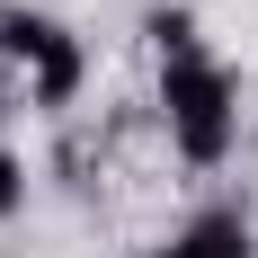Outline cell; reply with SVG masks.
<instances>
[{
  "mask_svg": "<svg viewBox=\"0 0 258 258\" xmlns=\"http://www.w3.org/2000/svg\"><path fill=\"white\" fill-rule=\"evenodd\" d=\"M240 53L214 36L196 9H152L143 18V116L169 143L178 178H214L240 152Z\"/></svg>",
  "mask_w": 258,
  "mask_h": 258,
  "instance_id": "6da1fadb",
  "label": "cell"
},
{
  "mask_svg": "<svg viewBox=\"0 0 258 258\" xmlns=\"http://www.w3.org/2000/svg\"><path fill=\"white\" fill-rule=\"evenodd\" d=\"M89 98V45L72 18H53L36 0H0V143L27 125H53Z\"/></svg>",
  "mask_w": 258,
  "mask_h": 258,
  "instance_id": "7a4b0ae2",
  "label": "cell"
},
{
  "mask_svg": "<svg viewBox=\"0 0 258 258\" xmlns=\"http://www.w3.org/2000/svg\"><path fill=\"white\" fill-rule=\"evenodd\" d=\"M134 258H258V223L240 205H187L160 240H143Z\"/></svg>",
  "mask_w": 258,
  "mask_h": 258,
  "instance_id": "3957f363",
  "label": "cell"
},
{
  "mask_svg": "<svg viewBox=\"0 0 258 258\" xmlns=\"http://www.w3.org/2000/svg\"><path fill=\"white\" fill-rule=\"evenodd\" d=\"M27 187H36V178H27V152H18V143H0V223H18V214H27Z\"/></svg>",
  "mask_w": 258,
  "mask_h": 258,
  "instance_id": "277c9868",
  "label": "cell"
}]
</instances>
